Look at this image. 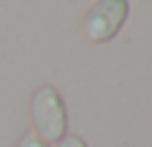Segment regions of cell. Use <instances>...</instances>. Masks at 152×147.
Masks as SVG:
<instances>
[{
	"mask_svg": "<svg viewBox=\"0 0 152 147\" xmlns=\"http://www.w3.org/2000/svg\"><path fill=\"white\" fill-rule=\"evenodd\" d=\"M31 123L33 133L43 142H57L66 135V109L64 100L52 85H40L31 97Z\"/></svg>",
	"mask_w": 152,
	"mask_h": 147,
	"instance_id": "cell-1",
	"label": "cell"
},
{
	"mask_svg": "<svg viewBox=\"0 0 152 147\" xmlns=\"http://www.w3.org/2000/svg\"><path fill=\"white\" fill-rule=\"evenodd\" d=\"M126 17H128V0H97L83 19V31L88 40L107 43L119 33Z\"/></svg>",
	"mask_w": 152,
	"mask_h": 147,
	"instance_id": "cell-2",
	"label": "cell"
},
{
	"mask_svg": "<svg viewBox=\"0 0 152 147\" xmlns=\"http://www.w3.org/2000/svg\"><path fill=\"white\" fill-rule=\"evenodd\" d=\"M17 147H48V142H43L33 130H28V133L19 140V145H17Z\"/></svg>",
	"mask_w": 152,
	"mask_h": 147,
	"instance_id": "cell-3",
	"label": "cell"
},
{
	"mask_svg": "<svg viewBox=\"0 0 152 147\" xmlns=\"http://www.w3.org/2000/svg\"><path fill=\"white\" fill-rule=\"evenodd\" d=\"M55 147H88V145H86V140L78 138V135H64L62 140L55 142Z\"/></svg>",
	"mask_w": 152,
	"mask_h": 147,
	"instance_id": "cell-4",
	"label": "cell"
}]
</instances>
